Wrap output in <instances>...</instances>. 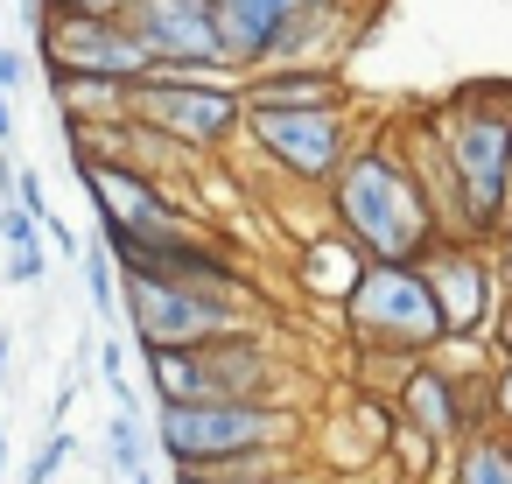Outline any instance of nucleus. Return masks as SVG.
Segmentation results:
<instances>
[{"instance_id": "nucleus-9", "label": "nucleus", "mask_w": 512, "mask_h": 484, "mask_svg": "<svg viewBox=\"0 0 512 484\" xmlns=\"http://www.w3.org/2000/svg\"><path fill=\"white\" fill-rule=\"evenodd\" d=\"M36 43H43V64H50V71L120 78V85H141V78L155 71V57L134 43V29H127L120 15H43Z\"/></svg>"}, {"instance_id": "nucleus-8", "label": "nucleus", "mask_w": 512, "mask_h": 484, "mask_svg": "<svg viewBox=\"0 0 512 484\" xmlns=\"http://www.w3.org/2000/svg\"><path fill=\"white\" fill-rule=\"evenodd\" d=\"M421 281H428V295H435V316H442V337H484L491 330V309H498V260H491V246H477V239H435L421 260Z\"/></svg>"}, {"instance_id": "nucleus-28", "label": "nucleus", "mask_w": 512, "mask_h": 484, "mask_svg": "<svg viewBox=\"0 0 512 484\" xmlns=\"http://www.w3.org/2000/svg\"><path fill=\"white\" fill-rule=\"evenodd\" d=\"M491 414H498V428H512V358L491 365Z\"/></svg>"}, {"instance_id": "nucleus-14", "label": "nucleus", "mask_w": 512, "mask_h": 484, "mask_svg": "<svg viewBox=\"0 0 512 484\" xmlns=\"http://www.w3.org/2000/svg\"><path fill=\"white\" fill-rule=\"evenodd\" d=\"M365 267H372V260H365L344 232H330V225H323L316 239H302V253H295V281H302L309 295L337 302V309H344V295L358 288V274H365Z\"/></svg>"}, {"instance_id": "nucleus-31", "label": "nucleus", "mask_w": 512, "mask_h": 484, "mask_svg": "<svg viewBox=\"0 0 512 484\" xmlns=\"http://www.w3.org/2000/svg\"><path fill=\"white\" fill-rule=\"evenodd\" d=\"M15 169H22L15 148H0V204H15Z\"/></svg>"}, {"instance_id": "nucleus-10", "label": "nucleus", "mask_w": 512, "mask_h": 484, "mask_svg": "<svg viewBox=\"0 0 512 484\" xmlns=\"http://www.w3.org/2000/svg\"><path fill=\"white\" fill-rule=\"evenodd\" d=\"M78 162V183L92 190V211H99V225H134V232H148V225H176V218H190L148 169H134V162H120V155H71Z\"/></svg>"}, {"instance_id": "nucleus-25", "label": "nucleus", "mask_w": 512, "mask_h": 484, "mask_svg": "<svg viewBox=\"0 0 512 484\" xmlns=\"http://www.w3.org/2000/svg\"><path fill=\"white\" fill-rule=\"evenodd\" d=\"M484 344H491V358H498V365L512 358V288L498 295V309H491V330H484Z\"/></svg>"}, {"instance_id": "nucleus-15", "label": "nucleus", "mask_w": 512, "mask_h": 484, "mask_svg": "<svg viewBox=\"0 0 512 484\" xmlns=\"http://www.w3.org/2000/svg\"><path fill=\"white\" fill-rule=\"evenodd\" d=\"M50 92H57V113L64 127H113L127 120V92L120 78H85V71H50Z\"/></svg>"}, {"instance_id": "nucleus-3", "label": "nucleus", "mask_w": 512, "mask_h": 484, "mask_svg": "<svg viewBox=\"0 0 512 484\" xmlns=\"http://www.w3.org/2000/svg\"><path fill=\"white\" fill-rule=\"evenodd\" d=\"M155 456L169 470H218L253 449H302V407L295 400H197V407H155Z\"/></svg>"}, {"instance_id": "nucleus-36", "label": "nucleus", "mask_w": 512, "mask_h": 484, "mask_svg": "<svg viewBox=\"0 0 512 484\" xmlns=\"http://www.w3.org/2000/svg\"><path fill=\"white\" fill-rule=\"evenodd\" d=\"M127 484H162V477H155V463H148V470H141V477H127Z\"/></svg>"}, {"instance_id": "nucleus-32", "label": "nucleus", "mask_w": 512, "mask_h": 484, "mask_svg": "<svg viewBox=\"0 0 512 484\" xmlns=\"http://www.w3.org/2000/svg\"><path fill=\"white\" fill-rule=\"evenodd\" d=\"M0 148H15V106H8V92H0Z\"/></svg>"}, {"instance_id": "nucleus-29", "label": "nucleus", "mask_w": 512, "mask_h": 484, "mask_svg": "<svg viewBox=\"0 0 512 484\" xmlns=\"http://www.w3.org/2000/svg\"><path fill=\"white\" fill-rule=\"evenodd\" d=\"M22 78H29V57L15 43H0V92H22Z\"/></svg>"}, {"instance_id": "nucleus-30", "label": "nucleus", "mask_w": 512, "mask_h": 484, "mask_svg": "<svg viewBox=\"0 0 512 484\" xmlns=\"http://www.w3.org/2000/svg\"><path fill=\"white\" fill-rule=\"evenodd\" d=\"M71 407H78V386H57V393H50V428H64Z\"/></svg>"}, {"instance_id": "nucleus-11", "label": "nucleus", "mask_w": 512, "mask_h": 484, "mask_svg": "<svg viewBox=\"0 0 512 484\" xmlns=\"http://www.w3.org/2000/svg\"><path fill=\"white\" fill-rule=\"evenodd\" d=\"M134 29V43L155 57V64H225L218 50V29H211V0H134L120 15ZM239 71V64H232Z\"/></svg>"}, {"instance_id": "nucleus-37", "label": "nucleus", "mask_w": 512, "mask_h": 484, "mask_svg": "<svg viewBox=\"0 0 512 484\" xmlns=\"http://www.w3.org/2000/svg\"><path fill=\"white\" fill-rule=\"evenodd\" d=\"M505 232H512V218H505Z\"/></svg>"}, {"instance_id": "nucleus-20", "label": "nucleus", "mask_w": 512, "mask_h": 484, "mask_svg": "<svg viewBox=\"0 0 512 484\" xmlns=\"http://www.w3.org/2000/svg\"><path fill=\"white\" fill-rule=\"evenodd\" d=\"M99 379H106V400H113L120 414H141V386L127 379V351H120L113 337L99 344Z\"/></svg>"}, {"instance_id": "nucleus-21", "label": "nucleus", "mask_w": 512, "mask_h": 484, "mask_svg": "<svg viewBox=\"0 0 512 484\" xmlns=\"http://www.w3.org/2000/svg\"><path fill=\"white\" fill-rule=\"evenodd\" d=\"M71 456H78V435H71V428H50V435H43V449L22 463V484H57V470H64Z\"/></svg>"}, {"instance_id": "nucleus-26", "label": "nucleus", "mask_w": 512, "mask_h": 484, "mask_svg": "<svg viewBox=\"0 0 512 484\" xmlns=\"http://www.w3.org/2000/svg\"><path fill=\"white\" fill-rule=\"evenodd\" d=\"M169 484H316V477H302V470H281V477H204V470H176Z\"/></svg>"}, {"instance_id": "nucleus-1", "label": "nucleus", "mask_w": 512, "mask_h": 484, "mask_svg": "<svg viewBox=\"0 0 512 484\" xmlns=\"http://www.w3.org/2000/svg\"><path fill=\"white\" fill-rule=\"evenodd\" d=\"M323 197H330V232H344L372 267H414L442 239V225H435V211H428V197H421V183L400 162L386 127L351 141V155Z\"/></svg>"}, {"instance_id": "nucleus-35", "label": "nucleus", "mask_w": 512, "mask_h": 484, "mask_svg": "<svg viewBox=\"0 0 512 484\" xmlns=\"http://www.w3.org/2000/svg\"><path fill=\"white\" fill-rule=\"evenodd\" d=\"M498 260V288H512V253H491Z\"/></svg>"}, {"instance_id": "nucleus-22", "label": "nucleus", "mask_w": 512, "mask_h": 484, "mask_svg": "<svg viewBox=\"0 0 512 484\" xmlns=\"http://www.w3.org/2000/svg\"><path fill=\"white\" fill-rule=\"evenodd\" d=\"M43 274H50V246H43V239H36V246H8V281H15V288H36Z\"/></svg>"}, {"instance_id": "nucleus-12", "label": "nucleus", "mask_w": 512, "mask_h": 484, "mask_svg": "<svg viewBox=\"0 0 512 484\" xmlns=\"http://www.w3.org/2000/svg\"><path fill=\"white\" fill-rule=\"evenodd\" d=\"M309 8H323V0H211V29H218L225 64L260 71V64L274 57L281 29H288L295 15H309Z\"/></svg>"}, {"instance_id": "nucleus-34", "label": "nucleus", "mask_w": 512, "mask_h": 484, "mask_svg": "<svg viewBox=\"0 0 512 484\" xmlns=\"http://www.w3.org/2000/svg\"><path fill=\"white\" fill-rule=\"evenodd\" d=\"M15 463V442H8V421H0V470H8Z\"/></svg>"}, {"instance_id": "nucleus-19", "label": "nucleus", "mask_w": 512, "mask_h": 484, "mask_svg": "<svg viewBox=\"0 0 512 484\" xmlns=\"http://www.w3.org/2000/svg\"><path fill=\"white\" fill-rule=\"evenodd\" d=\"M78 267H85V302H92L99 316H120V267H113L106 239H85V246H78Z\"/></svg>"}, {"instance_id": "nucleus-4", "label": "nucleus", "mask_w": 512, "mask_h": 484, "mask_svg": "<svg viewBox=\"0 0 512 484\" xmlns=\"http://www.w3.org/2000/svg\"><path fill=\"white\" fill-rule=\"evenodd\" d=\"M337 316L365 358H428L442 344V316L421 267H365Z\"/></svg>"}, {"instance_id": "nucleus-23", "label": "nucleus", "mask_w": 512, "mask_h": 484, "mask_svg": "<svg viewBox=\"0 0 512 484\" xmlns=\"http://www.w3.org/2000/svg\"><path fill=\"white\" fill-rule=\"evenodd\" d=\"M36 239H43V225L22 204H0V253H8V246H36Z\"/></svg>"}, {"instance_id": "nucleus-18", "label": "nucleus", "mask_w": 512, "mask_h": 484, "mask_svg": "<svg viewBox=\"0 0 512 484\" xmlns=\"http://www.w3.org/2000/svg\"><path fill=\"white\" fill-rule=\"evenodd\" d=\"M106 463L120 470V477H141L148 463H155V435L141 428V414H106Z\"/></svg>"}, {"instance_id": "nucleus-13", "label": "nucleus", "mask_w": 512, "mask_h": 484, "mask_svg": "<svg viewBox=\"0 0 512 484\" xmlns=\"http://www.w3.org/2000/svg\"><path fill=\"white\" fill-rule=\"evenodd\" d=\"M239 99H246V113H330V106H351L337 64H260V71H246Z\"/></svg>"}, {"instance_id": "nucleus-27", "label": "nucleus", "mask_w": 512, "mask_h": 484, "mask_svg": "<svg viewBox=\"0 0 512 484\" xmlns=\"http://www.w3.org/2000/svg\"><path fill=\"white\" fill-rule=\"evenodd\" d=\"M134 0H43V15H127Z\"/></svg>"}, {"instance_id": "nucleus-6", "label": "nucleus", "mask_w": 512, "mask_h": 484, "mask_svg": "<svg viewBox=\"0 0 512 484\" xmlns=\"http://www.w3.org/2000/svg\"><path fill=\"white\" fill-rule=\"evenodd\" d=\"M239 141L281 183L330 190V176L344 169V155L358 141V120H351V106H330V113H246L239 120Z\"/></svg>"}, {"instance_id": "nucleus-7", "label": "nucleus", "mask_w": 512, "mask_h": 484, "mask_svg": "<svg viewBox=\"0 0 512 484\" xmlns=\"http://www.w3.org/2000/svg\"><path fill=\"white\" fill-rule=\"evenodd\" d=\"M127 120L169 134L176 148L190 155H218L239 141V120H246V99L239 85H169V78H141L127 92Z\"/></svg>"}, {"instance_id": "nucleus-17", "label": "nucleus", "mask_w": 512, "mask_h": 484, "mask_svg": "<svg viewBox=\"0 0 512 484\" xmlns=\"http://www.w3.org/2000/svg\"><path fill=\"white\" fill-rule=\"evenodd\" d=\"M442 442L428 435V428H414V421H393V435H386V463L407 477V484H435L442 477Z\"/></svg>"}, {"instance_id": "nucleus-24", "label": "nucleus", "mask_w": 512, "mask_h": 484, "mask_svg": "<svg viewBox=\"0 0 512 484\" xmlns=\"http://www.w3.org/2000/svg\"><path fill=\"white\" fill-rule=\"evenodd\" d=\"M15 204H22L36 225H43V218H57V211H50V190H43V176H36V169H15Z\"/></svg>"}, {"instance_id": "nucleus-5", "label": "nucleus", "mask_w": 512, "mask_h": 484, "mask_svg": "<svg viewBox=\"0 0 512 484\" xmlns=\"http://www.w3.org/2000/svg\"><path fill=\"white\" fill-rule=\"evenodd\" d=\"M120 316H127V337L141 351H197V344L253 330L246 302H225V295H204V288H176V281H120Z\"/></svg>"}, {"instance_id": "nucleus-2", "label": "nucleus", "mask_w": 512, "mask_h": 484, "mask_svg": "<svg viewBox=\"0 0 512 484\" xmlns=\"http://www.w3.org/2000/svg\"><path fill=\"white\" fill-rule=\"evenodd\" d=\"M428 120L463 197V232L477 246H498L512 218V85H463L428 106Z\"/></svg>"}, {"instance_id": "nucleus-33", "label": "nucleus", "mask_w": 512, "mask_h": 484, "mask_svg": "<svg viewBox=\"0 0 512 484\" xmlns=\"http://www.w3.org/2000/svg\"><path fill=\"white\" fill-rule=\"evenodd\" d=\"M8 358H15V337H8V330H0V379H8Z\"/></svg>"}, {"instance_id": "nucleus-16", "label": "nucleus", "mask_w": 512, "mask_h": 484, "mask_svg": "<svg viewBox=\"0 0 512 484\" xmlns=\"http://www.w3.org/2000/svg\"><path fill=\"white\" fill-rule=\"evenodd\" d=\"M442 484H512V442H505V428L456 442V449H449V477H442Z\"/></svg>"}]
</instances>
